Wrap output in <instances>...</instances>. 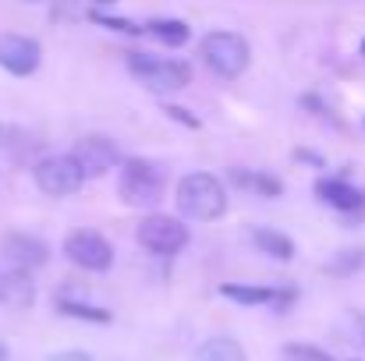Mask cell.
Wrapping results in <instances>:
<instances>
[{
  "label": "cell",
  "mask_w": 365,
  "mask_h": 361,
  "mask_svg": "<svg viewBox=\"0 0 365 361\" xmlns=\"http://www.w3.org/2000/svg\"><path fill=\"white\" fill-rule=\"evenodd\" d=\"M163 184H167V177L156 163L131 156V159H124V170L118 177V195H121V202L135 206V209H153L163 199Z\"/></svg>",
  "instance_id": "3"
},
{
  "label": "cell",
  "mask_w": 365,
  "mask_h": 361,
  "mask_svg": "<svg viewBox=\"0 0 365 361\" xmlns=\"http://www.w3.org/2000/svg\"><path fill=\"white\" fill-rule=\"evenodd\" d=\"M0 361H7V347L4 344H0Z\"/></svg>",
  "instance_id": "26"
},
{
  "label": "cell",
  "mask_w": 365,
  "mask_h": 361,
  "mask_svg": "<svg viewBox=\"0 0 365 361\" xmlns=\"http://www.w3.org/2000/svg\"><path fill=\"white\" fill-rule=\"evenodd\" d=\"M64 255L89 273H107L114 266V244L96 231H75L64 238Z\"/></svg>",
  "instance_id": "7"
},
{
  "label": "cell",
  "mask_w": 365,
  "mask_h": 361,
  "mask_svg": "<svg viewBox=\"0 0 365 361\" xmlns=\"http://www.w3.org/2000/svg\"><path fill=\"white\" fill-rule=\"evenodd\" d=\"M224 298L238 301V305H273V308H287L294 301L291 287H252V283H224L220 287Z\"/></svg>",
  "instance_id": "12"
},
{
  "label": "cell",
  "mask_w": 365,
  "mask_h": 361,
  "mask_svg": "<svg viewBox=\"0 0 365 361\" xmlns=\"http://www.w3.org/2000/svg\"><path fill=\"white\" fill-rule=\"evenodd\" d=\"M195 361H248V358H245V347L235 337H213V340H206L195 351Z\"/></svg>",
  "instance_id": "14"
},
{
  "label": "cell",
  "mask_w": 365,
  "mask_h": 361,
  "mask_svg": "<svg viewBox=\"0 0 365 361\" xmlns=\"http://www.w3.org/2000/svg\"><path fill=\"white\" fill-rule=\"evenodd\" d=\"M362 266H365V251L362 248H348V251H341L337 258L327 262V273H334V276H351V273H359Z\"/></svg>",
  "instance_id": "19"
},
{
  "label": "cell",
  "mask_w": 365,
  "mask_h": 361,
  "mask_svg": "<svg viewBox=\"0 0 365 361\" xmlns=\"http://www.w3.org/2000/svg\"><path fill=\"white\" fill-rule=\"evenodd\" d=\"M57 312L68 315V319H86V323H96V326H107L114 315L107 308H96V305H86V301H71V298H61L57 301Z\"/></svg>",
  "instance_id": "17"
},
{
  "label": "cell",
  "mask_w": 365,
  "mask_h": 361,
  "mask_svg": "<svg viewBox=\"0 0 365 361\" xmlns=\"http://www.w3.org/2000/svg\"><path fill=\"white\" fill-rule=\"evenodd\" d=\"M255 248L262 251V255H273V258H280V262H287V258H294V241L287 238V234H277V231H269V227H259L255 234Z\"/></svg>",
  "instance_id": "16"
},
{
  "label": "cell",
  "mask_w": 365,
  "mask_h": 361,
  "mask_svg": "<svg viewBox=\"0 0 365 361\" xmlns=\"http://www.w3.org/2000/svg\"><path fill=\"white\" fill-rule=\"evenodd\" d=\"M36 184L43 195L50 199H64V195H75L82 184H86V174L78 170V163L71 156H46L36 163Z\"/></svg>",
  "instance_id": "5"
},
{
  "label": "cell",
  "mask_w": 365,
  "mask_h": 361,
  "mask_svg": "<svg viewBox=\"0 0 365 361\" xmlns=\"http://www.w3.org/2000/svg\"><path fill=\"white\" fill-rule=\"evenodd\" d=\"M135 238H138V244H142L145 251H153V255H174V251H181V248L188 244V227H185L181 220H174V216L153 213V216H145V220L138 224Z\"/></svg>",
  "instance_id": "6"
},
{
  "label": "cell",
  "mask_w": 365,
  "mask_h": 361,
  "mask_svg": "<svg viewBox=\"0 0 365 361\" xmlns=\"http://www.w3.org/2000/svg\"><path fill=\"white\" fill-rule=\"evenodd\" d=\"M36 301V283L25 269H7L0 273V305L4 308H29Z\"/></svg>",
  "instance_id": "13"
},
{
  "label": "cell",
  "mask_w": 365,
  "mask_h": 361,
  "mask_svg": "<svg viewBox=\"0 0 365 361\" xmlns=\"http://www.w3.org/2000/svg\"><path fill=\"white\" fill-rule=\"evenodd\" d=\"M25 4H36V0H25Z\"/></svg>",
  "instance_id": "28"
},
{
  "label": "cell",
  "mask_w": 365,
  "mask_h": 361,
  "mask_svg": "<svg viewBox=\"0 0 365 361\" xmlns=\"http://www.w3.org/2000/svg\"><path fill=\"white\" fill-rule=\"evenodd\" d=\"M50 361H93V358L82 355V351H68V355H57V358H50Z\"/></svg>",
  "instance_id": "23"
},
{
  "label": "cell",
  "mask_w": 365,
  "mask_h": 361,
  "mask_svg": "<svg viewBox=\"0 0 365 361\" xmlns=\"http://www.w3.org/2000/svg\"><path fill=\"white\" fill-rule=\"evenodd\" d=\"M178 209L195 224L220 220L227 213V192L213 174H188L178 181Z\"/></svg>",
  "instance_id": "1"
},
{
  "label": "cell",
  "mask_w": 365,
  "mask_h": 361,
  "mask_svg": "<svg viewBox=\"0 0 365 361\" xmlns=\"http://www.w3.org/2000/svg\"><path fill=\"white\" fill-rule=\"evenodd\" d=\"M284 355L291 361H334L327 351H319V347H312V344H287Z\"/></svg>",
  "instance_id": "21"
},
{
  "label": "cell",
  "mask_w": 365,
  "mask_h": 361,
  "mask_svg": "<svg viewBox=\"0 0 365 361\" xmlns=\"http://www.w3.org/2000/svg\"><path fill=\"white\" fill-rule=\"evenodd\" d=\"M362 53H365V39H362Z\"/></svg>",
  "instance_id": "27"
},
{
  "label": "cell",
  "mask_w": 365,
  "mask_h": 361,
  "mask_svg": "<svg viewBox=\"0 0 365 361\" xmlns=\"http://www.w3.org/2000/svg\"><path fill=\"white\" fill-rule=\"evenodd\" d=\"M128 71L156 96H167V93H181L188 82H192V68L185 61H167V57H153V53H128L124 57Z\"/></svg>",
  "instance_id": "2"
},
{
  "label": "cell",
  "mask_w": 365,
  "mask_h": 361,
  "mask_svg": "<svg viewBox=\"0 0 365 361\" xmlns=\"http://www.w3.org/2000/svg\"><path fill=\"white\" fill-rule=\"evenodd\" d=\"M4 255L14 262V269H25V273L50 262L46 241L32 238V234H4Z\"/></svg>",
  "instance_id": "11"
},
{
  "label": "cell",
  "mask_w": 365,
  "mask_h": 361,
  "mask_svg": "<svg viewBox=\"0 0 365 361\" xmlns=\"http://www.w3.org/2000/svg\"><path fill=\"white\" fill-rule=\"evenodd\" d=\"M316 199L344 216H365V192H359L355 184L341 181V177H319L316 181Z\"/></svg>",
  "instance_id": "10"
},
{
  "label": "cell",
  "mask_w": 365,
  "mask_h": 361,
  "mask_svg": "<svg viewBox=\"0 0 365 361\" xmlns=\"http://www.w3.org/2000/svg\"><path fill=\"white\" fill-rule=\"evenodd\" d=\"M68 156L78 163V170H82L86 177H100V174H107V170H114V167L121 163L118 142H110V138H103V135H89V138L75 142V149H71Z\"/></svg>",
  "instance_id": "8"
},
{
  "label": "cell",
  "mask_w": 365,
  "mask_h": 361,
  "mask_svg": "<svg viewBox=\"0 0 365 361\" xmlns=\"http://www.w3.org/2000/svg\"><path fill=\"white\" fill-rule=\"evenodd\" d=\"M89 21H96V25L110 28V32H121V36H142V32H145L142 25H135V21H128V18H114V14H103V11H89Z\"/></svg>",
  "instance_id": "20"
},
{
  "label": "cell",
  "mask_w": 365,
  "mask_h": 361,
  "mask_svg": "<svg viewBox=\"0 0 365 361\" xmlns=\"http://www.w3.org/2000/svg\"><path fill=\"white\" fill-rule=\"evenodd\" d=\"M163 46H185L188 39H192V28H188V21H178V18H153L149 25H145Z\"/></svg>",
  "instance_id": "15"
},
{
  "label": "cell",
  "mask_w": 365,
  "mask_h": 361,
  "mask_svg": "<svg viewBox=\"0 0 365 361\" xmlns=\"http://www.w3.org/2000/svg\"><path fill=\"white\" fill-rule=\"evenodd\" d=\"M199 57H202V64H206L217 78H238L245 68H248L252 46H248V39L238 36V32H210V36L199 43Z\"/></svg>",
  "instance_id": "4"
},
{
  "label": "cell",
  "mask_w": 365,
  "mask_h": 361,
  "mask_svg": "<svg viewBox=\"0 0 365 361\" xmlns=\"http://www.w3.org/2000/svg\"><path fill=\"white\" fill-rule=\"evenodd\" d=\"M167 117H174L178 124H188V127H199V117L188 114V110H181V107H167Z\"/></svg>",
  "instance_id": "22"
},
{
  "label": "cell",
  "mask_w": 365,
  "mask_h": 361,
  "mask_svg": "<svg viewBox=\"0 0 365 361\" xmlns=\"http://www.w3.org/2000/svg\"><path fill=\"white\" fill-rule=\"evenodd\" d=\"M39 61H43V50L36 39L18 36V32H0V68L7 75H18V78L36 75Z\"/></svg>",
  "instance_id": "9"
},
{
  "label": "cell",
  "mask_w": 365,
  "mask_h": 361,
  "mask_svg": "<svg viewBox=\"0 0 365 361\" xmlns=\"http://www.w3.org/2000/svg\"><path fill=\"white\" fill-rule=\"evenodd\" d=\"M4 142H7V127L0 124V145H4Z\"/></svg>",
  "instance_id": "25"
},
{
  "label": "cell",
  "mask_w": 365,
  "mask_h": 361,
  "mask_svg": "<svg viewBox=\"0 0 365 361\" xmlns=\"http://www.w3.org/2000/svg\"><path fill=\"white\" fill-rule=\"evenodd\" d=\"M231 181L235 184H242V188H255L259 195H266V199H277V195H284V184L277 181V177H266V174H248V170H231Z\"/></svg>",
  "instance_id": "18"
},
{
  "label": "cell",
  "mask_w": 365,
  "mask_h": 361,
  "mask_svg": "<svg viewBox=\"0 0 365 361\" xmlns=\"http://www.w3.org/2000/svg\"><path fill=\"white\" fill-rule=\"evenodd\" d=\"M71 4H93V7H107V4H118V0H71Z\"/></svg>",
  "instance_id": "24"
}]
</instances>
